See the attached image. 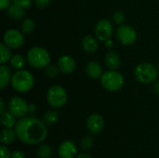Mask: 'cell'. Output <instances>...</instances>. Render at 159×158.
I'll list each match as a JSON object with an SVG mask.
<instances>
[{
  "label": "cell",
  "mask_w": 159,
  "mask_h": 158,
  "mask_svg": "<svg viewBox=\"0 0 159 158\" xmlns=\"http://www.w3.org/2000/svg\"><path fill=\"white\" fill-rule=\"evenodd\" d=\"M15 131L19 141L28 145L41 143L48 136V129L44 121L32 116H24L18 120Z\"/></svg>",
  "instance_id": "1"
},
{
  "label": "cell",
  "mask_w": 159,
  "mask_h": 158,
  "mask_svg": "<svg viewBox=\"0 0 159 158\" xmlns=\"http://www.w3.org/2000/svg\"><path fill=\"white\" fill-rule=\"evenodd\" d=\"M34 79L33 74L29 71L21 69L12 74L10 81L12 88L20 93H26L30 91L34 87Z\"/></svg>",
  "instance_id": "2"
},
{
  "label": "cell",
  "mask_w": 159,
  "mask_h": 158,
  "mask_svg": "<svg viewBox=\"0 0 159 158\" xmlns=\"http://www.w3.org/2000/svg\"><path fill=\"white\" fill-rule=\"evenodd\" d=\"M26 60L30 66L36 69L46 68L50 63V55L47 49L41 47L30 48L26 55Z\"/></svg>",
  "instance_id": "3"
},
{
  "label": "cell",
  "mask_w": 159,
  "mask_h": 158,
  "mask_svg": "<svg viewBox=\"0 0 159 158\" xmlns=\"http://www.w3.org/2000/svg\"><path fill=\"white\" fill-rule=\"evenodd\" d=\"M135 78L143 84L153 83L158 76V71L157 67L149 62H142L134 69Z\"/></svg>",
  "instance_id": "4"
},
{
  "label": "cell",
  "mask_w": 159,
  "mask_h": 158,
  "mask_svg": "<svg viewBox=\"0 0 159 158\" xmlns=\"http://www.w3.org/2000/svg\"><path fill=\"white\" fill-rule=\"evenodd\" d=\"M102 86L110 92L119 90L124 85L123 75L116 70H109L102 74L101 76Z\"/></svg>",
  "instance_id": "5"
},
{
  "label": "cell",
  "mask_w": 159,
  "mask_h": 158,
  "mask_svg": "<svg viewBox=\"0 0 159 158\" xmlns=\"http://www.w3.org/2000/svg\"><path fill=\"white\" fill-rule=\"evenodd\" d=\"M47 100L52 108H61L67 102V93L62 87L54 85L48 88L47 93Z\"/></svg>",
  "instance_id": "6"
},
{
  "label": "cell",
  "mask_w": 159,
  "mask_h": 158,
  "mask_svg": "<svg viewBox=\"0 0 159 158\" xmlns=\"http://www.w3.org/2000/svg\"><path fill=\"white\" fill-rule=\"evenodd\" d=\"M8 111L14 115L16 117L21 118L24 117L29 112V105L27 102L20 97H12L7 103Z\"/></svg>",
  "instance_id": "7"
},
{
  "label": "cell",
  "mask_w": 159,
  "mask_h": 158,
  "mask_svg": "<svg viewBox=\"0 0 159 158\" xmlns=\"http://www.w3.org/2000/svg\"><path fill=\"white\" fill-rule=\"evenodd\" d=\"M23 33L16 29H9L4 34L3 43L9 48H19L24 43Z\"/></svg>",
  "instance_id": "8"
},
{
  "label": "cell",
  "mask_w": 159,
  "mask_h": 158,
  "mask_svg": "<svg viewBox=\"0 0 159 158\" xmlns=\"http://www.w3.org/2000/svg\"><path fill=\"white\" fill-rule=\"evenodd\" d=\"M116 36L120 43L125 46L132 45L137 40L136 31L129 25H120L116 30Z\"/></svg>",
  "instance_id": "9"
},
{
  "label": "cell",
  "mask_w": 159,
  "mask_h": 158,
  "mask_svg": "<svg viewBox=\"0 0 159 158\" xmlns=\"http://www.w3.org/2000/svg\"><path fill=\"white\" fill-rule=\"evenodd\" d=\"M113 25L109 20L103 19L98 21V23L95 26V35L100 41H106L109 39L113 34Z\"/></svg>",
  "instance_id": "10"
},
{
  "label": "cell",
  "mask_w": 159,
  "mask_h": 158,
  "mask_svg": "<svg viewBox=\"0 0 159 158\" xmlns=\"http://www.w3.org/2000/svg\"><path fill=\"white\" fill-rule=\"evenodd\" d=\"M87 129L94 135L100 134L104 127V119L99 114H92L87 119Z\"/></svg>",
  "instance_id": "11"
},
{
  "label": "cell",
  "mask_w": 159,
  "mask_h": 158,
  "mask_svg": "<svg viewBox=\"0 0 159 158\" xmlns=\"http://www.w3.org/2000/svg\"><path fill=\"white\" fill-rule=\"evenodd\" d=\"M58 152L61 158H75L76 156L77 148L74 142L65 141L60 144Z\"/></svg>",
  "instance_id": "12"
},
{
  "label": "cell",
  "mask_w": 159,
  "mask_h": 158,
  "mask_svg": "<svg viewBox=\"0 0 159 158\" xmlns=\"http://www.w3.org/2000/svg\"><path fill=\"white\" fill-rule=\"evenodd\" d=\"M58 67L62 74H72L76 67V62L74 58L70 56H62L58 60Z\"/></svg>",
  "instance_id": "13"
},
{
  "label": "cell",
  "mask_w": 159,
  "mask_h": 158,
  "mask_svg": "<svg viewBox=\"0 0 159 158\" xmlns=\"http://www.w3.org/2000/svg\"><path fill=\"white\" fill-rule=\"evenodd\" d=\"M86 72L88 74V75L93 79H98L101 78V76L102 75V66L97 62V61H89L87 64L86 67Z\"/></svg>",
  "instance_id": "14"
},
{
  "label": "cell",
  "mask_w": 159,
  "mask_h": 158,
  "mask_svg": "<svg viewBox=\"0 0 159 158\" xmlns=\"http://www.w3.org/2000/svg\"><path fill=\"white\" fill-rule=\"evenodd\" d=\"M82 48L88 53H93L98 48L97 39L92 35H86L82 40Z\"/></svg>",
  "instance_id": "15"
},
{
  "label": "cell",
  "mask_w": 159,
  "mask_h": 158,
  "mask_svg": "<svg viewBox=\"0 0 159 158\" xmlns=\"http://www.w3.org/2000/svg\"><path fill=\"white\" fill-rule=\"evenodd\" d=\"M105 64L109 70H116L120 65L119 56L114 51L108 52L105 56Z\"/></svg>",
  "instance_id": "16"
},
{
  "label": "cell",
  "mask_w": 159,
  "mask_h": 158,
  "mask_svg": "<svg viewBox=\"0 0 159 158\" xmlns=\"http://www.w3.org/2000/svg\"><path fill=\"white\" fill-rule=\"evenodd\" d=\"M11 73L7 66L2 64L0 66V88H5L7 84L11 81Z\"/></svg>",
  "instance_id": "17"
},
{
  "label": "cell",
  "mask_w": 159,
  "mask_h": 158,
  "mask_svg": "<svg viewBox=\"0 0 159 158\" xmlns=\"http://www.w3.org/2000/svg\"><path fill=\"white\" fill-rule=\"evenodd\" d=\"M16 116L9 111H5L3 114H1V124L4 128L12 129L16 126Z\"/></svg>",
  "instance_id": "18"
},
{
  "label": "cell",
  "mask_w": 159,
  "mask_h": 158,
  "mask_svg": "<svg viewBox=\"0 0 159 158\" xmlns=\"http://www.w3.org/2000/svg\"><path fill=\"white\" fill-rule=\"evenodd\" d=\"M16 138H17V134L15 130H13L12 129L5 128V129H3L1 132L0 141L2 144L7 145V144H11L15 141Z\"/></svg>",
  "instance_id": "19"
},
{
  "label": "cell",
  "mask_w": 159,
  "mask_h": 158,
  "mask_svg": "<svg viewBox=\"0 0 159 158\" xmlns=\"http://www.w3.org/2000/svg\"><path fill=\"white\" fill-rule=\"evenodd\" d=\"M7 14L13 20H20L25 15V9L19 6L11 4L7 8Z\"/></svg>",
  "instance_id": "20"
},
{
  "label": "cell",
  "mask_w": 159,
  "mask_h": 158,
  "mask_svg": "<svg viewBox=\"0 0 159 158\" xmlns=\"http://www.w3.org/2000/svg\"><path fill=\"white\" fill-rule=\"evenodd\" d=\"M59 113L57 111L51 110V111H48L44 116H43V121L46 125L48 126H51L57 123L58 119H59Z\"/></svg>",
  "instance_id": "21"
},
{
  "label": "cell",
  "mask_w": 159,
  "mask_h": 158,
  "mask_svg": "<svg viewBox=\"0 0 159 158\" xmlns=\"http://www.w3.org/2000/svg\"><path fill=\"white\" fill-rule=\"evenodd\" d=\"M10 65L16 69V70H20L24 64H25V60L23 58V56L20 55V54H15V55H12L11 58H10Z\"/></svg>",
  "instance_id": "22"
},
{
  "label": "cell",
  "mask_w": 159,
  "mask_h": 158,
  "mask_svg": "<svg viewBox=\"0 0 159 158\" xmlns=\"http://www.w3.org/2000/svg\"><path fill=\"white\" fill-rule=\"evenodd\" d=\"M51 153L52 150L48 144H41L36 150V156L38 158H50Z\"/></svg>",
  "instance_id": "23"
},
{
  "label": "cell",
  "mask_w": 159,
  "mask_h": 158,
  "mask_svg": "<svg viewBox=\"0 0 159 158\" xmlns=\"http://www.w3.org/2000/svg\"><path fill=\"white\" fill-rule=\"evenodd\" d=\"M34 27H35V23L34 21L30 19V18H27L25 19L21 25H20V29H21V32L25 34H31L34 30Z\"/></svg>",
  "instance_id": "24"
},
{
  "label": "cell",
  "mask_w": 159,
  "mask_h": 158,
  "mask_svg": "<svg viewBox=\"0 0 159 158\" xmlns=\"http://www.w3.org/2000/svg\"><path fill=\"white\" fill-rule=\"evenodd\" d=\"M0 51H1V61L0 62L2 64L7 62L8 61H10V58H11V51H10V48L6 46L4 43H1L0 44Z\"/></svg>",
  "instance_id": "25"
},
{
  "label": "cell",
  "mask_w": 159,
  "mask_h": 158,
  "mask_svg": "<svg viewBox=\"0 0 159 158\" xmlns=\"http://www.w3.org/2000/svg\"><path fill=\"white\" fill-rule=\"evenodd\" d=\"M93 144H94V140L90 136L84 137L81 140V142H80V146H81V148L83 150H89V149H91Z\"/></svg>",
  "instance_id": "26"
},
{
  "label": "cell",
  "mask_w": 159,
  "mask_h": 158,
  "mask_svg": "<svg viewBox=\"0 0 159 158\" xmlns=\"http://www.w3.org/2000/svg\"><path fill=\"white\" fill-rule=\"evenodd\" d=\"M59 67L53 64H49L46 67V74L49 78H55L59 74Z\"/></svg>",
  "instance_id": "27"
},
{
  "label": "cell",
  "mask_w": 159,
  "mask_h": 158,
  "mask_svg": "<svg viewBox=\"0 0 159 158\" xmlns=\"http://www.w3.org/2000/svg\"><path fill=\"white\" fill-rule=\"evenodd\" d=\"M113 20H114V21L116 24L122 25L125 22V20H126V16H125V14L122 11L117 10V11H116L113 14Z\"/></svg>",
  "instance_id": "28"
},
{
  "label": "cell",
  "mask_w": 159,
  "mask_h": 158,
  "mask_svg": "<svg viewBox=\"0 0 159 158\" xmlns=\"http://www.w3.org/2000/svg\"><path fill=\"white\" fill-rule=\"evenodd\" d=\"M12 4L19 6L24 9H27L32 5V0H12Z\"/></svg>",
  "instance_id": "29"
},
{
  "label": "cell",
  "mask_w": 159,
  "mask_h": 158,
  "mask_svg": "<svg viewBox=\"0 0 159 158\" xmlns=\"http://www.w3.org/2000/svg\"><path fill=\"white\" fill-rule=\"evenodd\" d=\"M1 158H10L11 157V153L9 152V150L7 149V147H6L5 144H2L1 147Z\"/></svg>",
  "instance_id": "30"
},
{
  "label": "cell",
  "mask_w": 159,
  "mask_h": 158,
  "mask_svg": "<svg viewBox=\"0 0 159 158\" xmlns=\"http://www.w3.org/2000/svg\"><path fill=\"white\" fill-rule=\"evenodd\" d=\"M49 3H50V0H34V4L40 8H44L48 7Z\"/></svg>",
  "instance_id": "31"
},
{
  "label": "cell",
  "mask_w": 159,
  "mask_h": 158,
  "mask_svg": "<svg viewBox=\"0 0 159 158\" xmlns=\"http://www.w3.org/2000/svg\"><path fill=\"white\" fill-rule=\"evenodd\" d=\"M12 4V0H0V7L2 10L7 9Z\"/></svg>",
  "instance_id": "32"
},
{
  "label": "cell",
  "mask_w": 159,
  "mask_h": 158,
  "mask_svg": "<svg viewBox=\"0 0 159 158\" xmlns=\"http://www.w3.org/2000/svg\"><path fill=\"white\" fill-rule=\"evenodd\" d=\"M10 158H25V155L22 151L15 150L11 152V157Z\"/></svg>",
  "instance_id": "33"
},
{
  "label": "cell",
  "mask_w": 159,
  "mask_h": 158,
  "mask_svg": "<svg viewBox=\"0 0 159 158\" xmlns=\"http://www.w3.org/2000/svg\"><path fill=\"white\" fill-rule=\"evenodd\" d=\"M5 112V102L3 99H0V113L3 114Z\"/></svg>",
  "instance_id": "34"
},
{
  "label": "cell",
  "mask_w": 159,
  "mask_h": 158,
  "mask_svg": "<svg viewBox=\"0 0 159 158\" xmlns=\"http://www.w3.org/2000/svg\"><path fill=\"white\" fill-rule=\"evenodd\" d=\"M153 89H154V91H155V93H156V94L159 95V81H158V82H157V83H155V84H154Z\"/></svg>",
  "instance_id": "35"
},
{
  "label": "cell",
  "mask_w": 159,
  "mask_h": 158,
  "mask_svg": "<svg viewBox=\"0 0 159 158\" xmlns=\"http://www.w3.org/2000/svg\"><path fill=\"white\" fill-rule=\"evenodd\" d=\"M75 158H92L88 154H79V155H76V156Z\"/></svg>",
  "instance_id": "36"
},
{
  "label": "cell",
  "mask_w": 159,
  "mask_h": 158,
  "mask_svg": "<svg viewBox=\"0 0 159 158\" xmlns=\"http://www.w3.org/2000/svg\"><path fill=\"white\" fill-rule=\"evenodd\" d=\"M104 43H105V45H106V47H111L112 46H113V41L109 38V39H107L106 41H104Z\"/></svg>",
  "instance_id": "37"
},
{
  "label": "cell",
  "mask_w": 159,
  "mask_h": 158,
  "mask_svg": "<svg viewBox=\"0 0 159 158\" xmlns=\"http://www.w3.org/2000/svg\"><path fill=\"white\" fill-rule=\"evenodd\" d=\"M157 68H158V71H159V62H158V66H157Z\"/></svg>",
  "instance_id": "38"
}]
</instances>
